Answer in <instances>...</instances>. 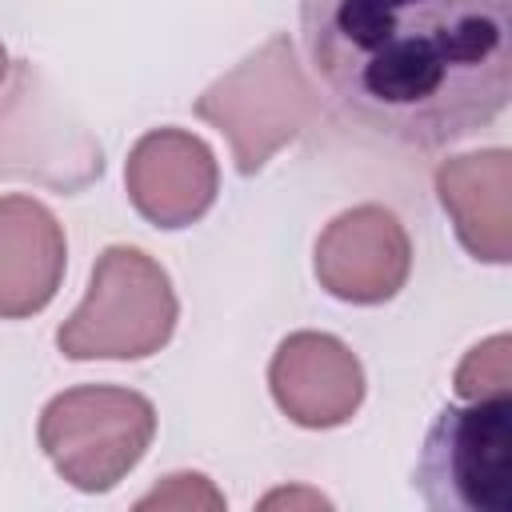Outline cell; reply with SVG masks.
Here are the masks:
<instances>
[{"instance_id": "obj_1", "label": "cell", "mask_w": 512, "mask_h": 512, "mask_svg": "<svg viewBox=\"0 0 512 512\" xmlns=\"http://www.w3.org/2000/svg\"><path fill=\"white\" fill-rule=\"evenodd\" d=\"M300 40L332 104L404 148L468 140L512 96V0H300Z\"/></svg>"}, {"instance_id": "obj_2", "label": "cell", "mask_w": 512, "mask_h": 512, "mask_svg": "<svg viewBox=\"0 0 512 512\" xmlns=\"http://www.w3.org/2000/svg\"><path fill=\"white\" fill-rule=\"evenodd\" d=\"M192 112L212 124L236 160L240 176H256L284 144H292L320 112V92L312 88L296 44L276 32L220 80H212Z\"/></svg>"}, {"instance_id": "obj_3", "label": "cell", "mask_w": 512, "mask_h": 512, "mask_svg": "<svg viewBox=\"0 0 512 512\" xmlns=\"http://www.w3.org/2000/svg\"><path fill=\"white\" fill-rule=\"evenodd\" d=\"M176 320L168 272L144 248L112 244L96 256L84 300L56 328V348L68 360H144L172 340Z\"/></svg>"}, {"instance_id": "obj_4", "label": "cell", "mask_w": 512, "mask_h": 512, "mask_svg": "<svg viewBox=\"0 0 512 512\" xmlns=\"http://www.w3.org/2000/svg\"><path fill=\"white\" fill-rule=\"evenodd\" d=\"M156 408L144 392L116 384H80L52 396L40 412L36 440L64 484L76 492L116 488L152 448Z\"/></svg>"}, {"instance_id": "obj_5", "label": "cell", "mask_w": 512, "mask_h": 512, "mask_svg": "<svg viewBox=\"0 0 512 512\" xmlns=\"http://www.w3.org/2000/svg\"><path fill=\"white\" fill-rule=\"evenodd\" d=\"M412 484L436 512H512V396L448 404L424 436Z\"/></svg>"}, {"instance_id": "obj_6", "label": "cell", "mask_w": 512, "mask_h": 512, "mask_svg": "<svg viewBox=\"0 0 512 512\" xmlns=\"http://www.w3.org/2000/svg\"><path fill=\"white\" fill-rule=\"evenodd\" d=\"M104 176V148L32 60H12L0 96V180L76 196Z\"/></svg>"}, {"instance_id": "obj_7", "label": "cell", "mask_w": 512, "mask_h": 512, "mask_svg": "<svg viewBox=\"0 0 512 512\" xmlns=\"http://www.w3.org/2000/svg\"><path fill=\"white\" fill-rule=\"evenodd\" d=\"M316 280L344 304H384L412 272V240L384 204H356L324 224L312 256Z\"/></svg>"}, {"instance_id": "obj_8", "label": "cell", "mask_w": 512, "mask_h": 512, "mask_svg": "<svg viewBox=\"0 0 512 512\" xmlns=\"http://www.w3.org/2000/svg\"><path fill=\"white\" fill-rule=\"evenodd\" d=\"M124 192L148 224L176 232L196 224L216 204L220 168L196 132L152 128L124 160Z\"/></svg>"}, {"instance_id": "obj_9", "label": "cell", "mask_w": 512, "mask_h": 512, "mask_svg": "<svg viewBox=\"0 0 512 512\" xmlns=\"http://www.w3.org/2000/svg\"><path fill=\"white\" fill-rule=\"evenodd\" d=\"M276 408L300 428H340L364 404V368L356 352L328 332H292L268 364Z\"/></svg>"}, {"instance_id": "obj_10", "label": "cell", "mask_w": 512, "mask_h": 512, "mask_svg": "<svg viewBox=\"0 0 512 512\" xmlns=\"http://www.w3.org/2000/svg\"><path fill=\"white\" fill-rule=\"evenodd\" d=\"M436 200L448 212L460 244L484 264L512 260V152L484 148L448 156L436 168Z\"/></svg>"}, {"instance_id": "obj_11", "label": "cell", "mask_w": 512, "mask_h": 512, "mask_svg": "<svg viewBox=\"0 0 512 512\" xmlns=\"http://www.w3.org/2000/svg\"><path fill=\"white\" fill-rule=\"evenodd\" d=\"M68 264L60 220L32 196H0V320L52 304Z\"/></svg>"}, {"instance_id": "obj_12", "label": "cell", "mask_w": 512, "mask_h": 512, "mask_svg": "<svg viewBox=\"0 0 512 512\" xmlns=\"http://www.w3.org/2000/svg\"><path fill=\"white\" fill-rule=\"evenodd\" d=\"M508 348L512 340L504 332L488 336L484 344H476L460 368H456V392L464 400H488V396H508L512 388V364H508Z\"/></svg>"}, {"instance_id": "obj_13", "label": "cell", "mask_w": 512, "mask_h": 512, "mask_svg": "<svg viewBox=\"0 0 512 512\" xmlns=\"http://www.w3.org/2000/svg\"><path fill=\"white\" fill-rule=\"evenodd\" d=\"M196 504H208V508H224V496L208 484V476L200 472H172L164 476V484H156L144 500H136V508H196Z\"/></svg>"}, {"instance_id": "obj_14", "label": "cell", "mask_w": 512, "mask_h": 512, "mask_svg": "<svg viewBox=\"0 0 512 512\" xmlns=\"http://www.w3.org/2000/svg\"><path fill=\"white\" fill-rule=\"evenodd\" d=\"M8 68H12V60H8V52H4V44H0V84H4V76H8Z\"/></svg>"}]
</instances>
